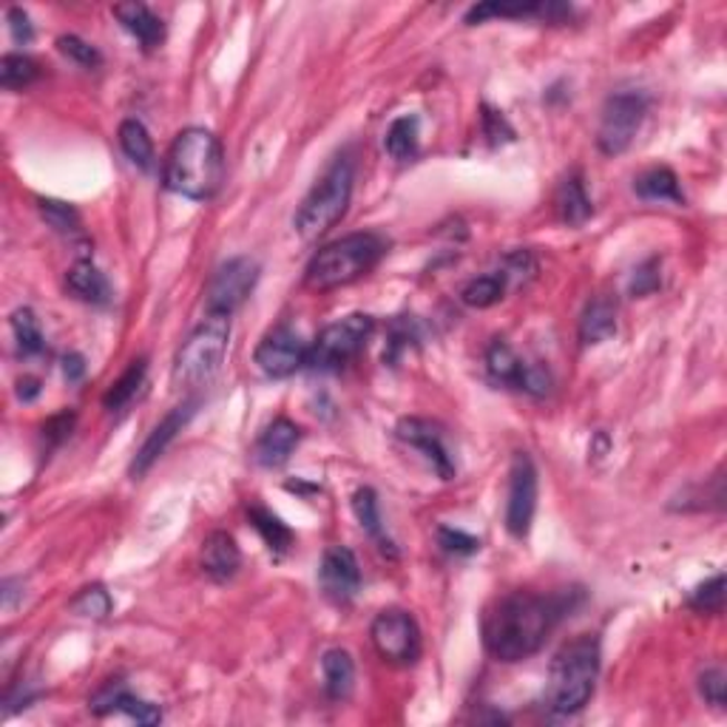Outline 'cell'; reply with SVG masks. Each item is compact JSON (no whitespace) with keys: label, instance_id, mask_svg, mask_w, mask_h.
<instances>
[{"label":"cell","instance_id":"1","mask_svg":"<svg viewBox=\"0 0 727 727\" xmlns=\"http://www.w3.org/2000/svg\"><path fill=\"white\" fill-rule=\"evenodd\" d=\"M577 588L557 594H535V591H512L484 614L486 651L500 662H523L537 654L557 623L574 609Z\"/></svg>","mask_w":727,"mask_h":727},{"label":"cell","instance_id":"2","mask_svg":"<svg viewBox=\"0 0 727 727\" xmlns=\"http://www.w3.org/2000/svg\"><path fill=\"white\" fill-rule=\"evenodd\" d=\"M225 177V154L216 134L208 128H185L171 142L162 179L165 188L193 202H208Z\"/></svg>","mask_w":727,"mask_h":727},{"label":"cell","instance_id":"3","mask_svg":"<svg viewBox=\"0 0 727 727\" xmlns=\"http://www.w3.org/2000/svg\"><path fill=\"white\" fill-rule=\"evenodd\" d=\"M597 676H600V639L594 634H580L551 660L546 707L554 716H572L582 711L594 693Z\"/></svg>","mask_w":727,"mask_h":727},{"label":"cell","instance_id":"4","mask_svg":"<svg viewBox=\"0 0 727 727\" xmlns=\"http://www.w3.org/2000/svg\"><path fill=\"white\" fill-rule=\"evenodd\" d=\"M387 253V242L378 234H350L336 242L324 245L316 256L310 259L304 281L308 287L327 293L336 287H347L367 276Z\"/></svg>","mask_w":727,"mask_h":727},{"label":"cell","instance_id":"5","mask_svg":"<svg viewBox=\"0 0 727 727\" xmlns=\"http://www.w3.org/2000/svg\"><path fill=\"white\" fill-rule=\"evenodd\" d=\"M350 197H353V160L341 154L316 179V185L310 188L299 211H296L293 225L299 236L302 239H316V236L327 234L347 213Z\"/></svg>","mask_w":727,"mask_h":727},{"label":"cell","instance_id":"6","mask_svg":"<svg viewBox=\"0 0 727 727\" xmlns=\"http://www.w3.org/2000/svg\"><path fill=\"white\" fill-rule=\"evenodd\" d=\"M230 341V316H213L199 324L197 330L188 336L179 347L177 361H174V378L185 387H199V384L211 381L213 375L220 373L222 361L228 355Z\"/></svg>","mask_w":727,"mask_h":727},{"label":"cell","instance_id":"7","mask_svg":"<svg viewBox=\"0 0 727 727\" xmlns=\"http://www.w3.org/2000/svg\"><path fill=\"white\" fill-rule=\"evenodd\" d=\"M375 330L373 316L367 313H353V316L341 318V322L330 324L318 333L316 344L310 347L308 367L322 369V373H333L341 369L347 361H353L355 355L367 347L369 336Z\"/></svg>","mask_w":727,"mask_h":727},{"label":"cell","instance_id":"8","mask_svg":"<svg viewBox=\"0 0 727 727\" xmlns=\"http://www.w3.org/2000/svg\"><path fill=\"white\" fill-rule=\"evenodd\" d=\"M648 100L642 91H617L611 95L603 105L600 117V131H597V146L609 156H617L628 151V146L637 137L639 125L645 120Z\"/></svg>","mask_w":727,"mask_h":727},{"label":"cell","instance_id":"9","mask_svg":"<svg viewBox=\"0 0 727 727\" xmlns=\"http://www.w3.org/2000/svg\"><path fill=\"white\" fill-rule=\"evenodd\" d=\"M373 645L390 665H415L421 660V628L412 614L401 609H387L373 619L369 628Z\"/></svg>","mask_w":727,"mask_h":727},{"label":"cell","instance_id":"10","mask_svg":"<svg viewBox=\"0 0 727 727\" xmlns=\"http://www.w3.org/2000/svg\"><path fill=\"white\" fill-rule=\"evenodd\" d=\"M259 281V265L248 256L228 259L225 265L216 267V273L208 281L205 310L213 316H230L236 308H242L245 299L253 293Z\"/></svg>","mask_w":727,"mask_h":727},{"label":"cell","instance_id":"11","mask_svg":"<svg viewBox=\"0 0 727 727\" xmlns=\"http://www.w3.org/2000/svg\"><path fill=\"white\" fill-rule=\"evenodd\" d=\"M486 369L492 375V381L512 387V390L529 392L535 398H543L551 390L549 369L523 361L503 338H494L489 350H486Z\"/></svg>","mask_w":727,"mask_h":727},{"label":"cell","instance_id":"12","mask_svg":"<svg viewBox=\"0 0 727 727\" xmlns=\"http://www.w3.org/2000/svg\"><path fill=\"white\" fill-rule=\"evenodd\" d=\"M537 512V469L526 452L512 457L509 469V500H506V529L512 537H526Z\"/></svg>","mask_w":727,"mask_h":727},{"label":"cell","instance_id":"13","mask_svg":"<svg viewBox=\"0 0 727 727\" xmlns=\"http://www.w3.org/2000/svg\"><path fill=\"white\" fill-rule=\"evenodd\" d=\"M310 347L304 344L302 336L290 327H276L267 333L256 347V367L271 378H290L302 367H308Z\"/></svg>","mask_w":727,"mask_h":727},{"label":"cell","instance_id":"14","mask_svg":"<svg viewBox=\"0 0 727 727\" xmlns=\"http://www.w3.org/2000/svg\"><path fill=\"white\" fill-rule=\"evenodd\" d=\"M318 582H322L324 597L333 600V603H353L361 588V568L353 551L347 549V546H330V549L324 551Z\"/></svg>","mask_w":727,"mask_h":727},{"label":"cell","instance_id":"15","mask_svg":"<svg viewBox=\"0 0 727 727\" xmlns=\"http://www.w3.org/2000/svg\"><path fill=\"white\" fill-rule=\"evenodd\" d=\"M396 435L412 449H418L426 461L433 463V469L441 475V480L455 478V461L449 455L447 443H443V433L433 421L426 418H404L396 426Z\"/></svg>","mask_w":727,"mask_h":727},{"label":"cell","instance_id":"16","mask_svg":"<svg viewBox=\"0 0 727 727\" xmlns=\"http://www.w3.org/2000/svg\"><path fill=\"white\" fill-rule=\"evenodd\" d=\"M197 406H199V401H185V404L174 406V410H171L168 415H165V418L154 426V433L148 435L146 443H142L140 452H137V457H134V463H131L134 478H142V475L154 466L156 457L168 449V443L174 441L179 433H183V426L193 418Z\"/></svg>","mask_w":727,"mask_h":727},{"label":"cell","instance_id":"17","mask_svg":"<svg viewBox=\"0 0 727 727\" xmlns=\"http://www.w3.org/2000/svg\"><path fill=\"white\" fill-rule=\"evenodd\" d=\"M91 711H95L97 716L125 713V716H131V719L140 722V725H160L162 722L160 705L134 697V693L125 691L120 682H109L105 688H100V691L95 693V699H91Z\"/></svg>","mask_w":727,"mask_h":727},{"label":"cell","instance_id":"18","mask_svg":"<svg viewBox=\"0 0 727 727\" xmlns=\"http://www.w3.org/2000/svg\"><path fill=\"white\" fill-rule=\"evenodd\" d=\"M299 441H302V426L293 424L290 418H276L273 424H267L265 433L259 435L253 457L265 469H279V466L290 461Z\"/></svg>","mask_w":727,"mask_h":727},{"label":"cell","instance_id":"19","mask_svg":"<svg viewBox=\"0 0 727 727\" xmlns=\"http://www.w3.org/2000/svg\"><path fill=\"white\" fill-rule=\"evenodd\" d=\"M242 566V551L228 531H211L202 543V572L216 582L230 580Z\"/></svg>","mask_w":727,"mask_h":727},{"label":"cell","instance_id":"20","mask_svg":"<svg viewBox=\"0 0 727 727\" xmlns=\"http://www.w3.org/2000/svg\"><path fill=\"white\" fill-rule=\"evenodd\" d=\"M114 17L123 23V29L128 32V35L137 37V43H140L146 52L160 49L162 40H165V23H162L146 3H117V7H114Z\"/></svg>","mask_w":727,"mask_h":727},{"label":"cell","instance_id":"21","mask_svg":"<svg viewBox=\"0 0 727 727\" xmlns=\"http://www.w3.org/2000/svg\"><path fill=\"white\" fill-rule=\"evenodd\" d=\"M66 287L74 299H80V302L86 304H95V308H105V304L111 302L109 279L100 273V267L91 265L89 259H80V262L68 271Z\"/></svg>","mask_w":727,"mask_h":727},{"label":"cell","instance_id":"22","mask_svg":"<svg viewBox=\"0 0 727 727\" xmlns=\"http://www.w3.org/2000/svg\"><path fill=\"white\" fill-rule=\"evenodd\" d=\"M617 333V304L609 296H597L586 304L580 318L582 344H603Z\"/></svg>","mask_w":727,"mask_h":727},{"label":"cell","instance_id":"23","mask_svg":"<svg viewBox=\"0 0 727 727\" xmlns=\"http://www.w3.org/2000/svg\"><path fill=\"white\" fill-rule=\"evenodd\" d=\"M568 9L557 3H478L466 12V26H478L489 17H563Z\"/></svg>","mask_w":727,"mask_h":727},{"label":"cell","instance_id":"24","mask_svg":"<svg viewBox=\"0 0 727 727\" xmlns=\"http://www.w3.org/2000/svg\"><path fill=\"white\" fill-rule=\"evenodd\" d=\"M322 674H324V691L333 702H344L353 693L355 685V662L347 654L344 648H330L322 656Z\"/></svg>","mask_w":727,"mask_h":727},{"label":"cell","instance_id":"25","mask_svg":"<svg viewBox=\"0 0 727 727\" xmlns=\"http://www.w3.org/2000/svg\"><path fill=\"white\" fill-rule=\"evenodd\" d=\"M554 208H557V216L560 222H566V225H582V222H588V216H591V199H588L586 193V183H582V174L580 171H574V174H568L563 183H560L557 188V197H554Z\"/></svg>","mask_w":727,"mask_h":727},{"label":"cell","instance_id":"26","mask_svg":"<svg viewBox=\"0 0 727 727\" xmlns=\"http://www.w3.org/2000/svg\"><path fill=\"white\" fill-rule=\"evenodd\" d=\"M634 191L648 202H674V205H685V193L679 188V179L670 168H648L645 174H639L634 179Z\"/></svg>","mask_w":727,"mask_h":727},{"label":"cell","instance_id":"27","mask_svg":"<svg viewBox=\"0 0 727 727\" xmlns=\"http://www.w3.org/2000/svg\"><path fill=\"white\" fill-rule=\"evenodd\" d=\"M120 148L123 154L142 171H154L156 154H154V140L148 134L146 125L140 120H125L120 125Z\"/></svg>","mask_w":727,"mask_h":727},{"label":"cell","instance_id":"28","mask_svg":"<svg viewBox=\"0 0 727 727\" xmlns=\"http://www.w3.org/2000/svg\"><path fill=\"white\" fill-rule=\"evenodd\" d=\"M353 512H355V517H359L361 529L367 531L369 537H375V543H378V549H381L384 554H390V557H396L398 551H396V546H392L390 537L384 535L381 512H378V498H375V492H373V489H369V486H361L359 492L353 494Z\"/></svg>","mask_w":727,"mask_h":727},{"label":"cell","instance_id":"29","mask_svg":"<svg viewBox=\"0 0 727 727\" xmlns=\"http://www.w3.org/2000/svg\"><path fill=\"white\" fill-rule=\"evenodd\" d=\"M418 140H421V120L415 114H404V117L392 120V125L387 128V137H384V148L387 154L396 162H410L412 156L418 154Z\"/></svg>","mask_w":727,"mask_h":727},{"label":"cell","instance_id":"30","mask_svg":"<svg viewBox=\"0 0 727 727\" xmlns=\"http://www.w3.org/2000/svg\"><path fill=\"white\" fill-rule=\"evenodd\" d=\"M248 521L253 523V529L262 535V540H265L267 549H271L273 554H287V551H290V546L296 543L293 531L287 529L285 523L273 515V512H267L265 506H250L248 509Z\"/></svg>","mask_w":727,"mask_h":727},{"label":"cell","instance_id":"31","mask_svg":"<svg viewBox=\"0 0 727 727\" xmlns=\"http://www.w3.org/2000/svg\"><path fill=\"white\" fill-rule=\"evenodd\" d=\"M506 285H509V279L503 271L486 273V276H478V279H472L469 285L463 287L461 302L466 304V308H478V310L492 308V304H498L500 299H503V293H506Z\"/></svg>","mask_w":727,"mask_h":727},{"label":"cell","instance_id":"32","mask_svg":"<svg viewBox=\"0 0 727 727\" xmlns=\"http://www.w3.org/2000/svg\"><path fill=\"white\" fill-rule=\"evenodd\" d=\"M146 369H148L146 359L134 361L131 367L125 369V373L120 375L117 381L111 384V390L105 392V398H103L105 410H109V412L123 410V406L128 404V401H131L134 396H137V390H140V387H142V381H146Z\"/></svg>","mask_w":727,"mask_h":727},{"label":"cell","instance_id":"33","mask_svg":"<svg viewBox=\"0 0 727 727\" xmlns=\"http://www.w3.org/2000/svg\"><path fill=\"white\" fill-rule=\"evenodd\" d=\"M37 77H40V68H37V63L29 54H7V58L0 60V83H3V89L21 91L32 86Z\"/></svg>","mask_w":727,"mask_h":727},{"label":"cell","instance_id":"34","mask_svg":"<svg viewBox=\"0 0 727 727\" xmlns=\"http://www.w3.org/2000/svg\"><path fill=\"white\" fill-rule=\"evenodd\" d=\"M12 330H15L17 350H21V355H40L46 350L40 324H37L35 313H32L29 308H21L12 313Z\"/></svg>","mask_w":727,"mask_h":727},{"label":"cell","instance_id":"35","mask_svg":"<svg viewBox=\"0 0 727 727\" xmlns=\"http://www.w3.org/2000/svg\"><path fill=\"white\" fill-rule=\"evenodd\" d=\"M37 208H40V216L46 220V225H52L58 234L63 236H80V213L74 211L68 202H60V199H37Z\"/></svg>","mask_w":727,"mask_h":727},{"label":"cell","instance_id":"36","mask_svg":"<svg viewBox=\"0 0 727 727\" xmlns=\"http://www.w3.org/2000/svg\"><path fill=\"white\" fill-rule=\"evenodd\" d=\"M693 611H702V614H722L725 609V574H716L707 582L697 588L688 600Z\"/></svg>","mask_w":727,"mask_h":727},{"label":"cell","instance_id":"37","mask_svg":"<svg viewBox=\"0 0 727 727\" xmlns=\"http://www.w3.org/2000/svg\"><path fill=\"white\" fill-rule=\"evenodd\" d=\"M72 611L80 614V617L91 619H105L111 614V597L103 586H89L83 588L80 594L72 600Z\"/></svg>","mask_w":727,"mask_h":727},{"label":"cell","instance_id":"38","mask_svg":"<svg viewBox=\"0 0 727 727\" xmlns=\"http://www.w3.org/2000/svg\"><path fill=\"white\" fill-rule=\"evenodd\" d=\"M58 49L66 54L68 60H74V63H77V66H83V68H97L100 63H103V54L97 52L95 46L86 43V40H83V37H77V35H60L58 37Z\"/></svg>","mask_w":727,"mask_h":727},{"label":"cell","instance_id":"39","mask_svg":"<svg viewBox=\"0 0 727 727\" xmlns=\"http://www.w3.org/2000/svg\"><path fill=\"white\" fill-rule=\"evenodd\" d=\"M662 279H660V259H648V262H642V265L634 271L631 276V285H628V290H631V296H648L654 293V290H660Z\"/></svg>","mask_w":727,"mask_h":727},{"label":"cell","instance_id":"40","mask_svg":"<svg viewBox=\"0 0 727 727\" xmlns=\"http://www.w3.org/2000/svg\"><path fill=\"white\" fill-rule=\"evenodd\" d=\"M438 543H441V549L449 551V554H463V557L480 551L478 537L466 535V531L461 529H449V526H441V529H438Z\"/></svg>","mask_w":727,"mask_h":727},{"label":"cell","instance_id":"41","mask_svg":"<svg viewBox=\"0 0 727 727\" xmlns=\"http://www.w3.org/2000/svg\"><path fill=\"white\" fill-rule=\"evenodd\" d=\"M699 691L705 697V702H711L713 707H725L727 697V676L722 668H707L705 674L699 676Z\"/></svg>","mask_w":727,"mask_h":727},{"label":"cell","instance_id":"42","mask_svg":"<svg viewBox=\"0 0 727 727\" xmlns=\"http://www.w3.org/2000/svg\"><path fill=\"white\" fill-rule=\"evenodd\" d=\"M484 131L492 146H498L500 140H512V137H515V131L509 128L506 117H503L500 111L489 109V105H484Z\"/></svg>","mask_w":727,"mask_h":727},{"label":"cell","instance_id":"43","mask_svg":"<svg viewBox=\"0 0 727 727\" xmlns=\"http://www.w3.org/2000/svg\"><path fill=\"white\" fill-rule=\"evenodd\" d=\"M7 21H9V32H12V40H15L17 46H29L32 37H35V26H32L29 15H26L21 7H12L7 12Z\"/></svg>","mask_w":727,"mask_h":727},{"label":"cell","instance_id":"44","mask_svg":"<svg viewBox=\"0 0 727 727\" xmlns=\"http://www.w3.org/2000/svg\"><path fill=\"white\" fill-rule=\"evenodd\" d=\"M74 426V412H60V415H52V418L43 424V438L52 447H58L60 441H66L68 435H72Z\"/></svg>","mask_w":727,"mask_h":727},{"label":"cell","instance_id":"45","mask_svg":"<svg viewBox=\"0 0 727 727\" xmlns=\"http://www.w3.org/2000/svg\"><path fill=\"white\" fill-rule=\"evenodd\" d=\"M63 373H66L68 381H80L83 375H86V361H83V355L68 353L66 359H63Z\"/></svg>","mask_w":727,"mask_h":727},{"label":"cell","instance_id":"46","mask_svg":"<svg viewBox=\"0 0 727 727\" xmlns=\"http://www.w3.org/2000/svg\"><path fill=\"white\" fill-rule=\"evenodd\" d=\"M17 396H21V401H35V398L40 396V381L32 378V375L21 378V381H17Z\"/></svg>","mask_w":727,"mask_h":727}]
</instances>
